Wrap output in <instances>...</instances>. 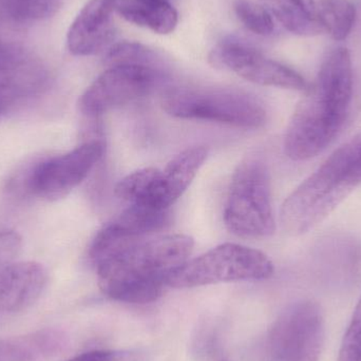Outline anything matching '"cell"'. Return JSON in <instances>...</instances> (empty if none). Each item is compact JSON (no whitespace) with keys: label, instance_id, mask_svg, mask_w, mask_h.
<instances>
[{"label":"cell","instance_id":"6da1fadb","mask_svg":"<svg viewBox=\"0 0 361 361\" xmlns=\"http://www.w3.org/2000/svg\"><path fill=\"white\" fill-rule=\"evenodd\" d=\"M353 67L345 48L331 51L316 82L293 114L284 137V152L293 161L322 154L343 128L353 99Z\"/></svg>","mask_w":361,"mask_h":361},{"label":"cell","instance_id":"7a4b0ae2","mask_svg":"<svg viewBox=\"0 0 361 361\" xmlns=\"http://www.w3.org/2000/svg\"><path fill=\"white\" fill-rule=\"evenodd\" d=\"M195 242L183 233L135 240L95 264L104 295L120 302L145 305L158 300L169 278L189 260Z\"/></svg>","mask_w":361,"mask_h":361},{"label":"cell","instance_id":"3957f363","mask_svg":"<svg viewBox=\"0 0 361 361\" xmlns=\"http://www.w3.org/2000/svg\"><path fill=\"white\" fill-rule=\"evenodd\" d=\"M353 156L351 139L290 193L280 212L288 235L298 237L317 226L358 187L352 171Z\"/></svg>","mask_w":361,"mask_h":361},{"label":"cell","instance_id":"277c9868","mask_svg":"<svg viewBox=\"0 0 361 361\" xmlns=\"http://www.w3.org/2000/svg\"><path fill=\"white\" fill-rule=\"evenodd\" d=\"M162 107L173 118L241 128L258 129L267 122V111L260 99L231 89H173L165 93Z\"/></svg>","mask_w":361,"mask_h":361},{"label":"cell","instance_id":"5b68a950","mask_svg":"<svg viewBox=\"0 0 361 361\" xmlns=\"http://www.w3.org/2000/svg\"><path fill=\"white\" fill-rule=\"evenodd\" d=\"M224 222L239 237L265 238L275 231L271 179L260 159L250 157L238 165L225 204Z\"/></svg>","mask_w":361,"mask_h":361},{"label":"cell","instance_id":"8992f818","mask_svg":"<svg viewBox=\"0 0 361 361\" xmlns=\"http://www.w3.org/2000/svg\"><path fill=\"white\" fill-rule=\"evenodd\" d=\"M274 264L260 250L225 243L186 261L169 278V286L190 288L222 282L269 279Z\"/></svg>","mask_w":361,"mask_h":361},{"label":"cell","instance_id":"52a82bcc","mask_svg":"<svg viewBox=\"0 0 361 361\" xmlns=\"http://www.w3.org/2000/svg\"><path fill=\"white\" fill-rule=\"evenodd\" d=\"M326 336L322 307L301 300L274 322L267 338L269 361H319Z\"/></svg>","mask_w":361,"mask_h":361},{"label":"cell","instance_id":"ba28073f","mask_svg":"<svg viewBox=\"0 0 361 361\" xmlns=\"http://www.w3.org/2000/svg\"><path fill=\"white\" fill-rule=\"evenodd\" d=\"M157 68L145 66H112L101 74L78 101V108L88 118L102 114L149 94L160 80Z\"/></svg>","mask_w":361,"mask_h":361},{"label":"cell","instance_id":"9c48e42d","mask_svg":"<svg viewBox=\"0 0 361 361\" xmlns=\"http://www.w3.org/2000/svg\"><path fill=\"white\" fill-rule=\"evenodd\" d=\"M105 152L103 142H87L75 149L36 164L25 179V188L40 199L65 197L88 177Z\"/></svg>","mask_w":361,"mask_h":361},{"label":"cell","instance_id":"30bf717a","mask_svg":"<svg viewBox=\"0 0 361 361\" xmlns=\"http://www.w3.org/2000/svg\"><path fill=\"white\" fill-rule=\"evenodd\" d=\"M48 82L42 61L20 42L0 32V114L39 94Z\"/></svg>","mask_w":361,"mask_h":361},{"label":"cell","instance_id":"8fae6325","mask_svg":"<svg viewBox=\"0 0 361 361\" xmlns=\"http://www.w3.org/2000/svg\"><path fill=\"white\" fill-rule=\"evenodd\" d=\"M210 63L240 78L262 85L307 92L311 85L295 70L267 59L256 49L237 40H225L212 50Z\"/></svg>","mask_w":361,"mask_h":361},{"label":"cell","instance_id":"7c38bea8","mask_svg":"<svg viewBox=\"0 0 361 361\" xmlns=\"http://www.w3.org/2000/svg\"><path fill=\"white\" fill-rule=\"evenodd\" d=\"M116 0H90L72 23L67 46L75 56H90L105 50L114 37Z\"/></svg>","mask_w":361,"mask_h":361},{"label":"cell","instance_id":"4fadbf2b","mask_svg":"<svg viewBox=\"0 0 361 361\" xmlns=\"http://www.w3.org/2000/svg\"><path fill=\"white\" fill-rule=\"evenodd\" d=\"M207 156L208 150L205 147L187 148L176 156L163 171L157 169L148 193V207L169 210L188 188Z\"/></svg>","mask_w":361,"mask_h":361},{"label":"cell","instance_id":"5bb4252c","mask_svg":"<svg viewBox=\"0 0 361 361\" xmlns=\"http://www.w3.org/2000/svg\"><path fill=\"white\" fill-rule=\"evenodd\" d=\"M48 273L34 261L11 263L0 271V318L31 307L44 292Z\"/></svg>","mask_w":361,"mask_h":361},{"label":"cell","instance_id":"9a60e30c","mask_svg":"<svg viewBox=\"0 0 361 361\" xmlns=\"http://www.w3.org/2000/svg\"><path fill=\"white\" fill-rule=\"evenodd\" d=\"M66 337L56 330H40L0 341V361H42L56 355Z\"/></svg>","mask_w":361,"mask_h":361},{"label":"cell","instance_id":"2e32d148","mask_svg":"<svg viewBox=\"0 0 361 361\" xmlns=\"http://www.w3.org/2000/svg\"><path fill=\"white\" fill-rule=\"evenodd\" d=\"M116 13L140 27L169 34L178 25V13L167 0H116Z\"/></svg>","mask_w":361,"mask_h":361},{"label":"cell","instance_id":"e0dca14e","mask_svg":"<svg viewBox=\"0 0 361 361\" xmlns=\"http://www.w3.org/2000/svg\"><path fill=\"white\" fill-rule=\"evenodd\" d=\"M269 11L290 33L314 36L324 33L316 0H261Z\"/></svg>","mask_w":361,"mask_h":361},{"label":"cell","instance_id":"ac0fdd59","mask_svg":"<svg viewBox=\"0 0 361 361\" xmlns=\"http://www.w3.org/2000/svg\"><path fill=\"white\" fill-rule=\"evenodd\" d=\"M61 0H0V27H19L50 18Z\"/></svg>","mask_w":361,"mask_h":361},{"label":"cell","instance_id":"d6986e66","mask_svg":"<svg viewBox=\"0 0 361 361\" xmlns=\"http://www.w3.org/2000/svg\"><path fill=\"white\" fill-rule=\"evenodd\" d=\"M318 15L324 31L335 40H343L355 25L356 8L350 0H317Z\"/></svg>","mask_w":361,"mask_h":361},{"label":"cell","instance_id":"ffe728a7","mask_svg":"<svg viewBox=\"0 0 361 361\" xmlns=\"http://www.w3.org/2000/svg\"><path fill=\"white\" fill-rule=\"evenodd\" d=\"M156 54L154 51L137 42H121L114 44L106 54V63L112 66L133 65L156 68Z\"/></svg>","mask_w":361,"mask_h":361},{"label":"cell","instance_id":"44dd1931","mask_svg":"<svg viewBox=\"0 0 361 361\" xmlns=\"http://www.w3.org/2000/svg\"><path fill=\"white\" fill-rule=\"evenodd\" d=\"M233 8L239 20L252 33L261 36L273 33L275 29L273 17L262 4L250 0H235Z\"/></svg>","mask_w":361,"mask_h":361},{"label":"cell","instance_id":"7402d4cb","mask_svg":"<svg viewBox=\"0 0 361 361\" xmlns=\"http://www.w3.org/2000/svg\"><path fill=\"white\" fill-rule=\"evenodd\" d=\"M338 361H361V296L343 336Z\"/></svg>","mask_w":361,"mask_h":361},{"label":"cell","instance_id":"603a6c76","mask_svg":"<svg viewBox=\"0 0 361 361\" xmlns=\"http://www.w3.org/2000/svg\"><path fill=\"white\" fill-rule=\"evenodd\" d=\"M23 241L15 231L0 233V271L8 267L20 252Z\"/></svg>","mask_w":361,"mask_h":361},{"label":"cell","instance_id":"cb8c5ba5","mask_svg":"<svg viewBox=\"0 0 361 361\" xmlns=\"http://www.w3.org/2000/svg\"><path fill=\"white\" fill-rule=\"evenodd\" d=\"M66 361H137V353L124 351H91Z\"/></svg>","mask_w":361,"mask_h":361},{"label":"cell","instance_id":"d4e9b609","mask_svg":"<svg viewBox=\"0 0 361 361\" xmlns=\"http://www.w3.org/2000/svg\"><path fill=\"white\" fill-rule=\"evenodd\" d=\"M167 1H169V0H167Z\"/></svg>","mask_w":361,"mask_h":361}]
</instances>
